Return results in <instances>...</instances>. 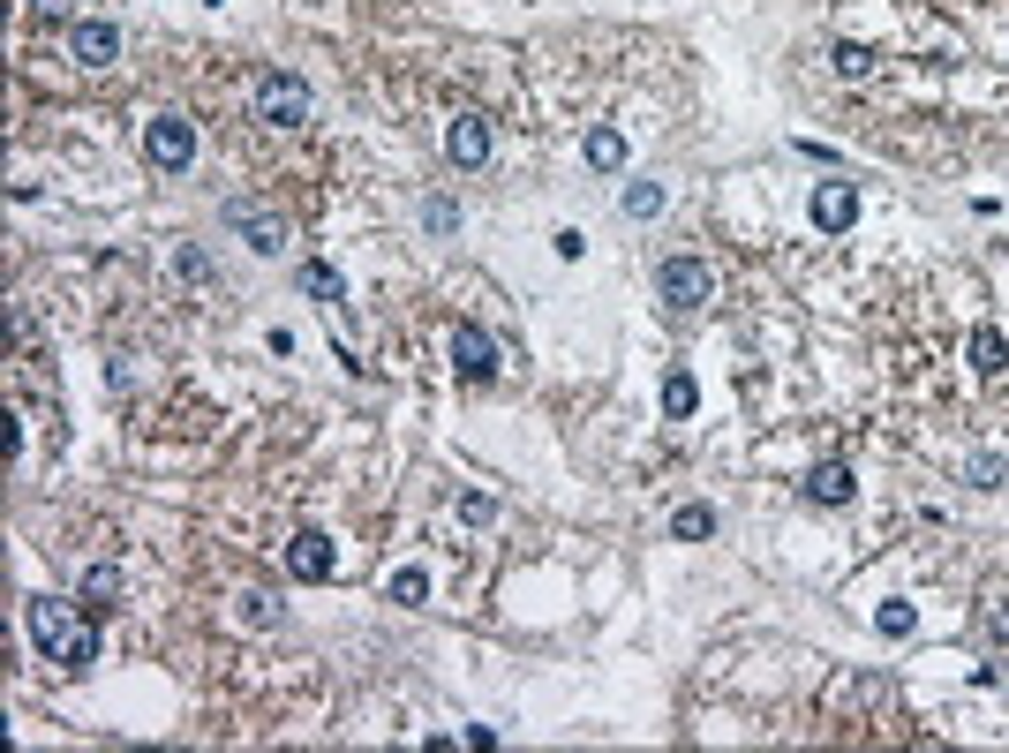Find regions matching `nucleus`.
Listing matches in <instances>:
<instances>
[{
	"label": "nucleus",
	"instance_id": "1",
	"mask_svg": "<svg viewBox=\"0 0 1009 753\" xmlns=\"http://www.w3.org/2000/svg\"><path fill=\"white\" fill-rule=\"evenodd\" d=\"M23 618H31V640H39L45 664H61V670H91V664H98V633H91V618H76V603H61V595H31Z\"/></svg>",
	"mask_w": 1009,
	"mask_h": 753
},
{
	"label": "nucleus",
	"instance_id": "2",
	"mask_svg": "<svg viewBox=\"0 0 1009 753\" xmlns=\"http://www.w3.org/2000/svg\"><path fill=\"white\" fill-rule=\"evenodd\" d=\"M256 121H272V128H301V121H309V84H301V76H287V68L256 76Z\"/></svg>",
	"mask_w": 1009,
	"mask_h": 753
},
{
	"label": "nucleus",
	"instance_id": "3",
	"mask_svg": "<svg viewBox=\"0 0 1009 753\" xmlns=\"http://www.w3.org/2000/svg\"><path fill=\"white\" fill-rule=\"evenodd\" d=\"M144 159L167 173H189L197 167V128L181 121V114H151V128H144Z\"/></svg>",
	"mask_w": 1009,
	"mask_h": 753
},
{
	"label": "nucleus",
	"instance_id": "4",
	"mask_svg": "<svg viewBox=\"0 0 1009 753\" xmlns=\"http://www.w3.org/2000/svg\"><path fill=\"white\" fill-rule=\"evenodd\" d=\"M656 294H663L671 309H701V301L715 294V279H709L701 256H663V264H656Z\"/></svg>",
	"mask_w": 1009,
	"mask_h": 753
},
{
	"label": "nucleus",
	"instance_id": "5",
	"mask_svg": "<svg viewBox=\"0 0 1009 753\" xmlns=\"http://www.w3.org/2000/svg\"><path fill=\"white\" fill-rule=\"evenodd\" d=\"M226 226H242L256 256H279V250H287V219H279V211H264V204H249V197H226Z\"/></svg>",
	"mask_w": 1009,
	"mask_h": 753
},
{
	"label": "nucleus",
	"instance_id": "6",
	"mask_svg": "<svg viewBox=\"0 0 1009 753\" xmlns=\"http://www.w3.org/2000/svg\"><path fill=\"white\" fill-rule=\"evenodd\" d=\"M445 151H453V167H460V173H482V167H490V151H498V144H490V121H482V114H460V121L445 128Z\"/></svg>",
	"mask_w": 1009,
	"mask_h": 753
},
{
	"label": "nucleus",
	"instance_id": "7",
	"mask_svg": "<svg viewBox=\"0 0 1009 753\" xmlns=\"http://www.w3.org/2000/svg\"><path fill=\"white\" fill-rule=\"evenodd\" d=\"M453 370H460L467 384H490V376H498V339L482 332V325H460V332H453Z\"/></svg>",
	"mask_w": 1009,
	"mask_h": 753
},
{
	"label": "nucleus",
	"instance_id": "8",
	"mask_svg": "<svg viewBox=\"0 0 1009 753\" xmlns=\"http://www.w3.org/2000/svg\"><path fill=\"white\" fill-rule=\"evenodd\" d=\"M68 53H76L84 68H114V61H121V31H114L106 15H84V23L68 31Z\"/></svg>",
	"mask_w": 1009,
	"mask_h": 753
},
{
	"label": "nucleus",
	"instance_id": "9",
	"mask_svg": "<svg viewBox=\"0 0 1009 753\" xmlns=\"http://www.w3.org/2000/svg\"><path fill=\"white\" fill-rule=\"evenodd\" d=\"M851 219H859V189H851V181H821V189H814V226H821V234H843Z\"/></svg>",
	"mask_w": 1009,
	"mask_h": 753
},
{
	"label": "nucleus",
	"instance_id": "10",
	"mask_svg": "<svg viewBox=\"0 0 1009 753\" xmlns=\"http://www.w3.org/2000/svg\"><path fill=\"white\" fill-rule=\"evenodd\" d=\"M287 573H295V581H325V573H332V535L301 528L295 543H287Z\"/></svg>",
	"mask_w": 1009,
	"mask_h": 753
},
{
	"label": "nucleus",
	"instance_id": "11",
	"mask_svg": "<svg viewBox=\"0 0 1009 753\" xmlns=\"http://www.w3.org/2000/svg\"><path fill=\"white\" fill-rule=\"evenodd\" d=\"M851 490H859V482H851V467H843V460H829V467L806 475V498H814V505H851Z\"/></svg>",
	"mask_w": 1009,
	"mask_h": 753
},
{
	"label": "nucleus",
	"instance_id": "12",
	"mask_svg": "<svg viewBox=\"0 0 1009 753\" xmlns=\"http://www.w3.org/2000/svg\"><path fill=\"white\" fill-rule=\"evenodd\" d=\"M295 287L309 294V301H325V309H339V301H347V279H339L332 264H301V272H295Z\"/></svg>",
	"mask_w": 1009,
	"mask_h": 753
},
{
	"label": "nucleus",
	"instance_id": "13",
	"mask_svg": "<svg viewBox=\"0 0 1009 753\" xmlns=\"http://www.w3.org/2000/svg\"><path fill=\"white\" fill-rule=\"evenodd\" d=\"M588 167H595V173H618V167H626V136H618V128H588Z\"/></svg>",
	"mask_w": 1009,
	"mask_h": 753
},
{
	"label": "nucleus",
	"instance_id": "14",
	"mask_svg": "<svg viewBox=\"0 0 1009 753\" xmlns=\"http://www.w3.org/2000/svg\"><path fill=\"white\" fill-rule=\"evenodd\" d=\"M121 603V573L114 565H91L84 573V611H114Z\"/></svg>",
	"mask_w": 1009,
	"mask_h": 753
},
{
	"label": "nucleus",
	"instance_id": "15",
	"mask_svg": "<svg viewBox=\"0 0 1009 753\" xmlns=\"http://www.w3.org/2000/svg\"><path fill=\"white\" fill-rule=\"evenodd\" d=\"M693 407H701V384H693L686 370H678V376H663V415H671V422H686Z\"/></svg>",
	"mask_w": 1009,
	"mask_h": 753
},
{
	"label": "nucleus",
	"instance_id": "16",
	"mask_svg": "<svg viewBox=\"0 0 1009 753\" xmlns=\"http://www.w3.org/2000/svg\"><path fill=\"white\" fill-rule=\"evenodd\" d=\"M971 362H979L987 376H995V370H1009V339L995 332V325H979V332H971Z\"/></svg>",
	"mask_w": 1009,
	"mask_h": 753
},
{
	"label": "nucleus",
	"instance_id": "17",
	"mask_svg": "<svg viewBox=\"0 0 1009 753\" xmlns=\"http://www.w3.org/2000/svg\"><path fill=\"white\" fill-rule=\"evenodd\" d=\"M1002 475H1009L1002 453H971V460H965V482H971V490H1002Z\"/></svg>",
	"mask_w": 1009,
	"mask_h": 753
},
{
	"label": "nucleus",
	"instance_id": "18",
	"mask_svg": "<svg viewBox=\"0 0 1009 753\" xmlns=\"http://www.w3.org/2000/svg\"><path fill=\"white\" fill-rule=\"evenodd\" d=\"M384 595H392V603H407V611H415L422 595H429V573H422V565H400V573H392V581H384Z\"/></svg>",
	"mask_w": 1009,
	"mask_h": 753
},
{
	"label": "nucleus",
	"instance_id": "19",
	"mask_svg": "<svg viewBox=\"0 0 1009 753\" xmlns=\"http://www.w3.org/2000/svg\"><path fill=\"white\" fill-rule=\"evenodd\" d=\"M671 535H686V543H701V535H715V505H678Z\"/></svg>",
	"mask_w": 1009,
	"mask_h": 753
},
{
	"label": "nucleus",
	"instance_id": "20",
	"mask_svg": "<svg viewBox=\"0 0 1009 753\" xmlns=\"http://www.w3.org/2000/svg\"><path fill=\"white\" fill-rule=\"evenodd\" d=\"M242 626L272 633V626H279V595H264V587H249V595H242Z\"/></svg>",
	"mask_w": 1009,
	"mask_h": 753
},
{
	"label": "nucleus",
	"instance_id": "21",
	"mask_svg": "<svg viewBox=\"0 0 1009 753\" xmlns=\"http://www.w3.org/2000/svg\"><path fill=\"white\" fill-rule=\"evenodd\" d=\"M829 61H837V76H843V84H867V76H874V53H867V45H837Z\"/></svg>",
	"mask_w": 1009,
	"mask_h": 753
},
{
	"label": "nucleus",
	"instance_id": "22",
	"mask_svg": "<svg viewBox=\"0 0 1009 753\" xmlns=\"http://www.w3.org/2000/svg\"><path fill=\"white\" fill-rule=\"evenodd\" d=\"M626 211H633V219H656V211H663V181H633Z\"/></svg>",
	"mask_w": 1009,
	"mask_h": 753
},
{
	"label": "nucleus",
	"instance_id": "23",
	"mask_svg": "<svg viewBox=\"0 0 1009 753\" xmlns=\"http://www.w3.org/2000/svg\"><path fill=\"white\" fill-rule=\"evenodd\" d=\"M874 626H882L889 640H904V633L920 626V611H912V603H882V611H874Z\"/></svg>",
	"mask_w": 1009,
	"mask_h": 753
},
{
	"label": "nucleus",
	"instance_id": "24",
	"mask_svg": "<svg viewBox=\"0 0 1009 753\" xmlns=\"http://www.w3.org/2000/svg\"><path fill=\"white\" fill-rule=\"evenodd\" d=\"M422 226H429V234H453V226H460V211L445 204V197H429V204H422Z\"/></svg>",
	"mask_w": 1009,
	"mask_h": 753
},
{
	"label": "nucleus",
	"instance_id": "25",
	"mask_svg": "<svg viewBox=\"0 0 1009 753\" xmlns=\"http://www.w3.org/2000/svg\"><path fill=\"white\" fill-rule=\"evenodd\" d=\"M173 272H181V279H211V256L204 250H181V256H173Z\"/></svg>",
	"mask_w": 1009,
	"mask_h": 753
},
{
	"label": "nucleus",
	"instance_id": "26",
	"mask_svg": "<svg viewBox=\"0 0 1009 753\" xmlns=\"http://www.w3.org/2000/svg\"><path fill=\"white\" fill-rule=\"evenodd\" d=\"M61 8H68V0H39V15H61Z\"/></svg>",
	"mask_w": 1009,
	"mask_h": 753
}]
</instances>
